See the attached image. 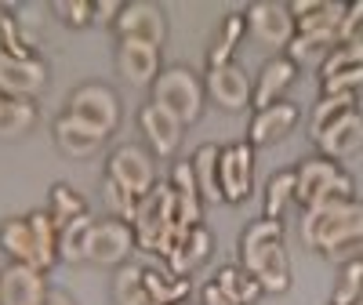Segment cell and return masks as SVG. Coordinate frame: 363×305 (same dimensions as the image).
Instances as JSON below:
<instances>
[{
  "mask_svg": "<svg viewBox=\"0 0 363 305\" xmlns=\"http://www.w3.org/2000/svg\"><path fill=\"white\" fill-rule=\"evenodd\" d=\"M301 240L335 262L363 258V204L349 196L309 207L301 218Z\"/></svg>",
  "mask_w": 363,
  "mask_h": 305,
  "instance_id": "1",
  "label": "cell"
},
{
  "mask_svg": "<svg viewBox=\"0 0 363 305\" xmlns=\"http://www.w3.org/2000/svg\"><path fill=\"white\" fill-rule=\"evenodd\" d=\"M240 265H244L258 280V287L269 291V294H284L291 287L284 226L277 218H258L240 233Z\"/></svg>",
  "mask_w": 363,
  "mask_h": 305,
  "instance_id": "2",
  "label": "cell"
},
{
  "mask_svg": "<svg viewBox=\"0 0 363 305\" xmlns=\"http://www.w3.org/2000/svg\"><path fill=\"white\" fill-rule=\"evenodd\" d=\"M178 215H174V193L167 182H157L145 196H138V211H135V240L138 248L149 255L167 258L174 248V233H178Z\"/></svg>",
  "mask_w": 363,
  "mask_h": 305,
  "instance_id": "3",
  "label": "cell"
},
{
  "mask_svg": "<svg viewBox=\"0 0 363 305\" xmlns=\"http://www.w3.org/2000/svg\"><path fill=\"white\" fill-rule=\"evenodd\" d=\"M298 182H294V200L301 207H320V204H330V200H349L356 189H352V178L342 164L327 160V157H309L298 171Z\"/></svg>",
  "mask_w": 363,
  "mask_h": 305,
  "instance_id": "4",
  "label": "cell"
},
{
  "mask_svg": "<svg viewBox=\"0 0 363 305\" xmlns=\"http://www.w3.org/2000/svg\"><path fill=\"white\" fill-rule=\"evenodd\" d=\"M153 102L164 106L167 113H174L182 124H193L203 113V80L186 66L160 70V77L153 84Z\"/></svg>",
  "mask_w": 363,
  "mask_h": 305,
  "instance_id": "5",
  "label": "cell"
},
{
  "mask_svg": "<svg viewBox=\"0 0 363 305\" xmlns=\"http://www.w3.org/2000/svg\"><path fill=\"white\" fill-rule=\"evenodd\" d=\"M66 113L73 120H80V124L95 128L106 138L120 124V102H116V95H113L106 84H80L73 95H69V109Z\"/></svg>",
  "mask_w": 363,
  "mask_h": 305,
  "instance_id": "6",
  "label": "cell"
},
{
  "mask_svg": "<svg viewBox=\"0 0 363 305\" xmlns=\"http://www.w3.org/2000/svg\"><path fill=\"white\" fill-rule=\"evenodd\" d=\"M218 189L225 204L247 200L255 189V145L251 142H233L218 149Z\"/></svg>",
  "mask_w": 363,
  "mask_h": 305,
  "instance_id": "7",
  "label": "cell"
},
{
  "mask_svg": "<svg viewBox=\"0 0 363 305\" xmlns=\"http://www.w3.org/2000/svg\"><path fill=\"white\" fill-rule=\"evenodd\" d=\"M135 251H138V240H135L131 222H120V218L95 222V229H91V240H87V262L120 269L124 262H131Z\"/></svg>",
  "mask_w": 363,
  "mask_h": 305,
  "instance_id": "8",
  "label": "cell"
},
{
  "mask_svg": "<svg viewBox=\"0 0 363 305\" xmlns=\"http://www.w3.org/2000/svg\"><path fill=\"white\" fill-rule=\"evenodd\" d=\"M106 178L116 182L120 189L135 193V196H145L149 189L157 186L153 157H149L142 145H120V149L109 152V160H106Z\"/></svg>",
  "mask_w": 363,
  "mask_h": 305,
  "instance_id": "9",
  "label": "cell"
},
{
  "mask_svg": "<svg viewBox=\"0 0 363 305\" xmlns=\"http://www.w3.org/2000/svg\"><path fill=\"white\" fill-rule=\"evenodd\" d=\"M116 37L120 40H135V44H149V48H160L167 37V18L160 11V4H149V0H131L124 4L120 18L113 22Z\"/></svg>",
  "mask_w": 363,
  "mask_h": 305,
  "instance_id": "10",
  "label": "cell"
},
{
  "mask_svg": "<svg viewBox=\"0 0 363 305\" xmlns=\"http://www.w3.org/2000/svg\"><path fill=\"white\" fill-rule=\"evenodd\" d=\"M247 18V29L269 48H287L298 33V26L287 11V4H280V0H255V4L244 11Z\"/></svg>",
  "mask_w": 363,
  "mask_h": 305,
  "instance_id": "11",
  "label": "cell"
},
{
  "mask_svg": "<svg viewBox=\"0 0 363 305\" xmlns=\"http://www.w3.org/2000/svg\"><path fill=\"white\" fill-rule=\"evenodd\" d=\"M48 84V66L40 58H11L0 55V95L33 102Z\"/></svg>",
  "mask_w": 363,
  "mask_h": 305,
  "instance_id": "12",
  "label": "cell"
},
{
  "mask_svg": "<svg viewBox=\"0 0 363 305\" xmlns=\"http://www.w3.org/2000/svg\"><path fill=\"white\" fill-rule=\"evenodd\" d=\"M44 298H48L44 269L11 262L0 272V305H40Z\"/></svg>",
  "mask_w": 363,
  "mask_h": 305,
  "instance_id": "13",
  "label": "cell"
},
{
  "mask_svg": "<svg viewBox=\"0 0 363 305\" xmlns=\"http://www.w3.org/2000/svg\"><path fill=\"white\" fill-rule=\"evenodd\" d=\"M138 124H142V135H145L149 149H153V157H171V152L178 149V142H182V128H186L174 113H167L157 102L142 106Z\"/></svg>",
  "mask_w": 363,
  "mask_h": 305,
  "instance_id": "14",
  "label": "cell"
},
{
  "mask_svg": "<svg viewBox=\"0 0 363 305\" xmlns=\"http://www.w3.org/2000/svg\"><path fill=\"white\" fill-rule=\"evenodd\" d=\"M211 251H215V240H211V233L203 226H178L174 248L167 255V269L174 277H189Z\"/></svg>",
  "mask_w": 363,
  "mask_h": 305,
  "instance_id": "15",
  "label": "cell"
},
{
  "mask_svg": "<svg viewBox=\"0 0 363 305\" xmlns=\"http://www.w3.org/2000/svg\"><path fill=\"white\" fill-rule=\"evenodd\" d=\"M203 91L211 95V102L222 106V109H244L251 102V91L255 87H251V80H247L244 70H240L236 62H229V66H218V70H207Z\"/></svg>",
  "mask_w": 363,
  "mask_h": 305,
  "instance_id": "16",
  "label": "cell"
},
{
  "mask_svg": "<svg viewBox=\"0 0 363 305\" xmlns=\"http://www.w3.org/2000/svg\"><path fill=\"white\" fill-rule=\"evenodd\" d=\"M294 77H298V66L291 62L287 55L269 58V62L262 66V73H258L255 91H251V106H255V113H262V109H269V106L284 102V95H287V87L294 84Z\"/></svg>",
  "mask_w": 363,
  "mask_h": 305,
  "instance_id": "17",
  "label": "cell"
},
{
  "mask_svg": "<svg viewBox=\"0 0 363 305\" xmlns=\"http://www.w3.org/2000/svg\"><path fill=\"white\" fill-rule=\"evenodd\" d=\"M116 66L135 87H153L160 77V48L135 44V40H120L116 51Z\"/></svg>",
  "mask_w": 363,
  "mask_h": 305,
  "instance_id": "18",
  "label": "cell"
},
{
  "mask_svg": "<svg viewBox=\"0 0 363 305\" xmlns=\"http://www.w3.org/2000/svg\"><path fill=\"white\" fill-rule=\"evenodd\" d=\"M171 193H174V215L182 226H200L203 218V200H200V189H196V174H193V164H174L171 171Z\"/></svg>",
  "mask_w": 363,
  "mask_h": 305,
  "instance_id": "19",
  "label": "cell"
},
{
  "mask_svg": "<svg viewBox=\"0 0 363 305\" xmlns=\"http://www.w3.org/2000/svg\"><path fill=\"white\" fill-rule=\"evenodd\" d=\"M320 157H327V160H349V157H356V152L363 149V113L356 109L352 116H345L342 124H335L320 142Z\"/></svg>",
  "mask_w": 363,
  "mask_h": 305,
  "instance_id": "20",
  "label": "cell"
},
{
  "mask_svg": "<svg viewBox=\"0 0 363 305\" xmlns=\"http://www.w3.org/2000/svg\"><path fill=\"white\" fill-rule=\"evenodd\" d=\"M106 142V135H99L95 128H87V124H80V120H73L69 113H62L55 120V145L66 152V157H77V160H84V157H91L99 145Z\"/></svg>",
  "mask_w": 363,
  "mask_h": 305,
  "instance_id": "21",
  "label": "cell"
},
{
  "mask_svg": "<svg viewBox=\"0 0 363 305\" xmlns=\"http://www.w3.org/2000/svg\"><path fill=\"white\" fill-rule=\"evenodd\" d=\"M298 124V106L294 102H277L262 113H255L251 120V145H269L280 142L284 135H291V128Z\"/></svg>",
  "mask_w": 363,
  "mask_h": 305,
  "instance_id": "22",
  "label": "cell"
},
{
  "mask_svg": "<svg viewBox=\"0 0 363 305\" xmlns=\"http://www.w3.org/2000/svg\"><path fill=\"white\" fill-rule=\"evenodd\" d=\"M142 280H145V291L157 305H174V301H186L189 291H193V280L189 277H174L167 265H142Z\"/></svg>",
  "mask_w": 363,
  "mask_h": 305,
  "instance_id": "23",
  "label": "cell"
},
{
  "mask_svg": "<svg viewBox=\"0 0 363 305\" xmlns=\"http://www.w3.org/2000/svg\"><path fill=\"white\" fill-rule=\"evenodd\" d=\"M0 251H4L11 262L37 265V243H33L29 218H4L0 222Z\"/></svg>",
  "mask_w": 363,
  "mask_h": 305,
  "instance_id": "24",
  "label": "cell"
},
{
  "mask_svg": "<svg viewBox=\"0 0 363 305\" xmlns=\"http://www.w3.org/2000/svg\"><path fill=\"white\" fill-rule=\"evenodd\" d=\"M359 109L356 95H320L316 109H313V142H320L335 124H342L345 116H352Z\"/></svg>",
  "mask_w": 363,
  "mask_h": 305,
  "instance_id": "25",
  "label": "cell"
},
{
  "mask_svg": "<svg viewBox=\"0 0 363 305\" xmlns=\"http://www.w3.org/2000/svg\"><path fill=\"white\" fill-rule=\"evenodd\" d=\"M91 229H95V222H91V215H80L73 222H66L62 229H58V262H87V240H91Z\"/></svg>",
  "mask_w": 363,
  "mask_h": 305,
  "instance_id": "26",
  "label": "cell"
},
{
  "mask_svg": "<svg viewBox=\"0 0 363 305\" xmlns=\"http://www.w3.org/2000/svg\"><path fill=\"white\" fill-rule=\"evenodd\" d=\"M113 305H157L145 291V280H142V265L135 262H124L113 277Z\"/></svg>",
  "mask_w": 363,
  "mask_h": 305,
  "instance_id": "27",
  "label": "cell"
},
{
  "mask_svg": "<svg viewBox=\"0 0 363 305\" xmlns=\"http://www.w3.org/2000/svg\"><path fill=\"white\" fill-rule=\"evenodd\" d=\"M189 164H193V174H196L200 200L203 204H218L222 200V189H218V145H200Z\"/></svg>",
  "mask_w": 363,
  "mask_h": 305,
  "instance_id": "28",
  "label": "cell"
},
{
  "mask_svg": "<svg viewBox=\"0 0 363 305\" xmlns=\"http://www.w3.org/2000/svg\"><path fill=\"white\" fill-rule=\"evenodd\" d=\"M29 218V229H33V243H37V269H51L58 262V226L48 211H33Z\"/></svg>",
  "mask_w": 363,
  "mask_h": 305,
  "instance_id": "29",
  "label": "cell"
},
{
  "mask_svg": "<svg viewBox=\"0 0 363 305\" xmlns=\"http://www.w3.org/2000/svg\"><path fill=\"white\" fill-rule=\"evenodd\" d=\"M37 124V106L29 99H4L0 106V138H22Z\"/></svg>",
  "mask_w": 363,
  "mask_h": 305,
  "instance_id": "30",
  "label": "cell"
},
{
  "mask_svg": "<svg viewBox=\"0 0 363 305\" xmlns=\"http://www.w3.org/2000/svg\"><path fill=\"white\" fill-rule=\"evenodd\" d=\"M211 284H218V287H222L229 298H236L240 305H251V301L262 294L258 280L251 277L244 265H222V269H218V277L211 280Z\"/></svg>",
  "mask_w": 363,
  "mask_h": 305,
  "instance_id": "31",
  "label": "cell"
},
{
  "mask_svg": "<svg viewBox=\"0 0 363 305\" xmlns=\"http://www.w3.org/2000/svg\"><path fill=\"white\" fill-rule=\"evenodd\" d=\"M244 33H247V18H244V15H229V18L222 22L218 44L211 48V55H207V70L229 66V62H233V51H236V44H240V37H244Z\"/></svg>",
  "mask_w": 363,
  "mask_h": 305,
  "instance_id": "32",
  "label": "cell"
},
{
  "mask_svg": "<svg viewBox=\"0 0 363 305\" xmlns=\"http://www.w3.org/2000/svg\"><path fill=\"white\" fill-rule=\"evenodd\" d=\"M48 215L55 218V226H58V229H62L66 222H73V218L87 215V204H84V196H80L73 186H66V182H58V186H51V204H48Z\"/></svg>",
  "mask_w": 363,
  "mask_h": 305,
  "instance_id": "33",
  "label": "cell"
},
{
  "mask_svg": "<svg viewBox=\"0 0 363 305\" xmlns=\"http://www.w3.org/2000/svg\"><path fill=\"white\" fill-rule=\"evenodd\" d=\"M294 182H298L294 171H280V174L269 178L265 204H262V218H277V222H280V215L287 211V204L294 200Z\"/></svg>",
  "mask_w": 363,
  "mask_h": 305,
  "instance_id": "34",
  "label": "cell"
},
{
  "mask_svg": "<svg viewBox=\"0 0 363 305\" xmlns=\"http://www.w3.org/2000/svg\"><path fill=\"white\" fill-rule=\"evenodd\" d=\"M363 298V258H349L342 262L338 284L330 291V305H356Z\"/></svg>",
  "mask_w": 363,
  "mask_h": 305,
  "instance_id": "35",
  "label": "cell"
},
{
  "mask_svg": "<svg viewBox=\"0 0 363 305\" xmlns=\"http://www.w3.org/2000/svg\"><path fill=\"white\" fill-rule=\"evenodd\" d=\"M335 40H323V37H301L294 33V40L287 44V58L294 66H309V62H323V58L335 51Z\"/></svg>",
  "mask_w": 363,
  "mask_h": 305,
  "instance_id": "36",
  "label": "cell"
},
{
  "mask_svg": "<svg viewBox=\"0 0 363 305\" xmlns=\"http://www.w3.org/2000/svg\"><path fill=\"white\" fill-rule=\"evenodd\" d=\"M0 55L11 58H37L33 55V40H29L15 18H0Z\"/></svg>",
  "mask_w": 363,
  "mask_h": 305,
  "instance_id": "37",
  "label": "cell"
},
{
  "mask_svg": "<svg viewBox=\"0 0 363 305\" xmlns=\"http://www.w3.org/2000/svg\"><path fill=\"white\" fill-rule=\"evenodd\" d=\"M102 200H106V207H109V215H113V218H120V222H135V211H138V196H135V193L120 189L116 182L106 178Z\"/></svg>",
  "mask_w": 363,
  "mask_h": 305,
  "instance_id": "38",
  "label": "cell"
},
{
  "mask_svg": "<svg viewBox=\"0 0 363 305\" xmlns=\"http://www.w3.org/2000/svg\"><path fill=\"white\" fill-rule=\"evenodd\" d=\"M356 66H363V44H338L320 62V77L327 80V77H335L342 70H356Z\"/></svg>",
  "mask_w": 363,
  "mask_h": 305,
  "instance_id": "39",
  "label": "cell"
},
{
  "mask_svg": "<svg viewBox=\"0 0 363 305\" xmlns=\"http://www.w3.org/2000/svg\"><path fill=\"white\" fill-rule=\"evenodd\" d=\"M55 15L73 29H84L87 22H95V4H91V0H58Z\"/></svg>",
  "mask_w": 363,
  "mask_h": 305,
  "instance_id": "40",
  "label": "cell"
},
{
  "mask_svg": "<svg viewBox=\"0 0 363 305\" xmlns=\"http://www.w3.org/2000/svg\"><path fill=\"white\" fill-rule=\"evenodd\" d=\"M363 87V66L356 70H342L335 77L323 80V95H356V91Z\"/></svg>",
  "mask_w": 363,
  "mask_h": 305,
  "instance_id": "41",
  "label": "cell"
},
{
  "mask_svg": "<svg viewBox=\"0 0 363 305\" xmlns=\"http://www.w3.org/2000/svg\"><path fill=\"white\" fill-rule=\"evenodd\" d=\"M338 44H363V0L345 8L342 29H338Z\"/></svg>",
  "mask_w": 363,
  "mask_h": 305,
  "instance_id": "42",
  "label": "cell"
},
{
  "mask_svg": "<svg viewBox=\"0 0 363 305\" xmlns=\"http://www.w3.org/2000/svg\"><path fill=\"white\" fill-rule=\"evenodd\" d=\"M120 11H124V4L120 0H95V22H116L120 18Z\"/></svg>",
  "mask_w": 363,
  "mask_h": 305,
  "instance_id": "43",
  "label": "cell"
},
{
  "mask_svg": "<svg viewBox=\"0 0 363 305\" xmlns=\"http://www.w3.org/2000/svg\"><path fill=\"white\" fill-rule=\"evenodd\" d=\"M203 305H240V301L229 298L218 284H207V287H203Z\"/></svg>",
  "mask_w": 363,
  "mask_h": 305,
  "instance_id": "44",
  "label": "cell"
},
{
  "mask_svg": "<svg viewBox=\"0 0 363 305\" xmlns=\"http://www.w3.org/2000/svg\"><path fill=\"white\" fill-rule=\"evenodd\" d=\"M40 305H77L69 294H62V291H48V298L40 301Z\"/></svg>",
  "mask_w": 363,
  "mask_h": 305,
  "instance_id": "45",
  "label": "cell"
},
{
  "mask_svg": "<svg viewBox=\"0 0 363 305\" xmlns=\"http://www.w3.org/2000/svg\"><path fill=\"white\" fill-rule=\"evenodd\" d=\"M174 305H193V301H189V298H186V301H174Z\"/></svg>",
  "mask_w": 363,
  "mask_h": 305,
  "instance_id": "46",
  "label": "cell"
},
{
  "mask_svg": "<svg viewBox=\"0 0 363 305\" xmlns=\"http://www.w3.org/2000/svg\"><path fill=\"white\" fill-rule=\"evenodd\" d=\"M0 106H4V95H0Z\"/></svg>",
  "mask_w": 363,
  "mask_h": 305,
  "instance_id": "47",
  "label": "cell"
},
{
  "mask_svg": "<svg viewBox=\"0 0 363 305\" xmlns=\"http://www.w3.org/2000/svg\"><path fill=\"white\" fill-rule=\"evenodd\" d=\"M356 305H363V298H359V301H356Z\"/></svg>",
  "mask_w": 363,
  "mask_h": 305,
  "instance_id": "48",
  "label": "cell"
}]
</instances>
